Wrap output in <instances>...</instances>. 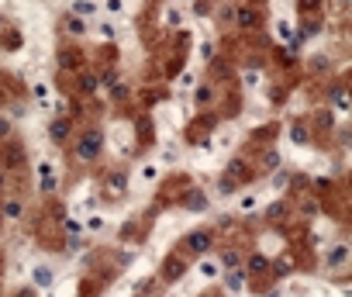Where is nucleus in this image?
I'll return each instance as SVG.
<instances>
[{
    "mask_svg": "<svg viewBox=\"0 0 352 297\" xmlns=\"http://www.w3.org/2000/svg\"><path fill=\"white\" fill-rule=\"evenodd\" d=\"M100 145H104V135H100V132H86L76 145V156L83 159V162H90V159L100 156Z\"/></svg>",
    "mask_w": 352,
    "mask_h": 297,
    "instance_id": "f257e3e1",
    "label": "nucleus"
},
{
    "mask_svg": "<svg viewBox=\"0 0 352 297\" xmlns=\"http://www.w3.org/2000/svg\"><path fill=\"white\" fill-rule=\"evenodd\" d=\"M187 245H190L194 252H207V249H211V235H207V232H194V235L187 238Z\"/></svg>",
    "mask_w": 352,
    "mask_h": 297,
    "instance_id": "f03ea898",
    "label": "nucleus"
},
{
    "mask_svg": "<svg viewBox=\"0 0 352 297\" xmlns=\"http://www.w3.org/2000/svg\"><path fill=\"white\" fill-rule=\"evenodd\" d=\"M235 18H238V24H242V28H255V24H259L255 7H238V14H235Z\"/></svg>",
    "mask_w": 352,
    "mask_h": 297,
    "instance_id": "7ed1b4c3",
    "label": "nucleus"
},
{
    "mask_svg": "<svg viewBox=\"0 0 352 297\" xmlns=\"http://www.w3.org/2000/svg\"><path fill=\"white\" fill-rule=\"evenodd\" d=\"M31 277H35V287H41V290H49V287H52V270H49V266H35V273H31Z\"/></svg>",
    "mask_w": 352,
    "mask_h": 297,
    "instance_id": "20e7f679",
    "label": "nucleus"
},
{
    "mask_svg": "<svg viewBox=\"0 0 352 297\" xmlns=\"http://www.w3.org/2000/svg\"><path fill=\"white\" fill-rule=\"evenodd\" d=\"M0 211H4V218H21V211H24V207H21V200H18V197H7Z\"/></svg>",
    "mask_w": 352,
    "mask_h": 297,
    "instance_id": "39448f33",
    "label": "nucleus"
},
{
    "mask_svg": "<svg viewBox=\"0 0 352 297\" xmlns=\"http://www.w3.org/2000/svg\"><path fill=\"white\" fill-rule=\"evenodd\" d=\"M245 173H249L245 159H232V162H228V177H235V180H249Z\"/></svg>",
    "mask_w": 352,
    "mask_h": 297,
    "instance_id": "423d86ee",
    "label": "nucleus"
},
{
    "mask_svg": "<svg viewBox=\"0 0 352 297\" xmlns=\"http://www.w3.org/2000/svg\"><path fill=\"white\" fill-rule=\"evenodd\" d=\"M345 259H349V245L342 242V245H335V249H332V256H328V266H342Z\"/></svg>",
    "mask_w": 352,
    "mask_h": 297,
    "instance_id": "0eeeda50",
    "label": "nucleus"
},
{
    "mask_svg": "<svg viewBox=\"0 0 352 297\" xmlns=\"http://www.w3.org/2000/svg\"><path fill=\"white\" fill-rule=\"evenodd\" d=\"M187 207H190V211H204V207H207V197L197 194V190H190V194H187Z\"/></svg>",
    "mask_w": 352,
    "mask_h": 297,
    "instance_id": "6e6552de",
    "label": "nucleus"
},
{
    "mask_svg": "<svg viewBox=\"0 0 352 297\" xmlns=\"http://www.w3.org/2000/svg\"><path fill=\"white\" fill-rule=\"evenodd\" d=\"M94 11H97V7H94L90 0H76V4H73V18H90Z\"/></svg>",
    "mask_w": 352,
    "mask_h": 297,
    "instance_id": "1a4fd4ad",
    "label": "nucleus"
},
{
    "mask_svg": "<svg viewBox=\"0 0 352 297\" xmlns=\"http://www.w3.org/2000/svg\"><path fill=\"white\" fill-rule=\"evenodd\" d=\"M66 135H69V121H52V139L62 142Z\"/></svg>",
    "mask_w": 352,
    "mask_h": 297,
    "instance_id": "9d476101",
    "label": "nucleus"
},
{
    "mask_svg": "<svg viewBox=\"0 0 352 297\" xmlns=\"http://www.w3.org/2000/svg\"><path fill=\"white\" fill-rule=\"evenodd\" d=\"M69 62V69H79V62H83V56H79L76 49H69V52H62V66Z\"/></svg>",
    "mask_w": 352,
    "mask_h": 297,
    "instance_id": "9b49d317",
    "label": "nucleus"
},
{
    "mask_svg": "<svg viewBox=\"0 0 352 297\" xmlns=\"http://www.w3.org/2000/svg\"><path fill=\"white\" fill-rule=\"evenodd\" d=\"M4 162H7V166H21V162H24V152H21L18 145H14V149H7V156H4Z\"/></svg>",
    "mask_w": 352,
    "mask_h": 297,
    "instance_id": "f8f14e48",
    "label": "nucleus"
},
{
    "mask_svg": "<svg viewBox=\"0 0 352 297\" xmlns=\"http://www.w3.org/2000/svg\"><path fill=\"white\" fill-rule=\"evenodd\" d=\"M31 94H35V100H41V104H45L52 90H49V83H35V87H31Z\"/></svg>",
    "mask_w": 352,
    "mask_h": 297,
    "instance_id": "ddd939ff",
    "label": "nucleus"
},
{
    "mask_svg": "<svg viewBox=\"0 0 352 297\" xmlns=\"http://www.w3.org/2000/svg\"><path fill=\"white\" fill-rule=\"evenodd\" d=\"M255 207H259V197H255V194H245L242 204H238V211H255Z\"/></svg>",
    "mask_w": 352,
    "mask_h": 297,
    "instance_id": "4468645a",
    "label": "nucleus"
},
{
    "mask_svg": "<svg viewBox=\"0 0 352 297\" xmlns=\"http://www.w3.org/2000/svg\"><path fill=\"white\" fill-rule=\"evenodd\" d=\"M273 270H276V277H287V273L293 270V263H290V259H276V263H273Z\"/></svg>",
    "mask_w": 352,
    "mask_h": 297,
    "instance_id": "2eb2a0df",
    "label": "nucleus"
},
{
    "mask_svg": "<svg viewBox=\"0 0 352 297\" xmlns=\"http://www.w3.org/2000/svg\"><path fill=\"white\" fill-rule=\"evenodd\" d=\"M197 270H200V277H207V280H211V277H217V266L211 263V259H204V263H200Z\"/></svg>",
    "mask_w": 352,
    "mask_h": 297,
    "instance_id": "dca6fc26",
    "label": "nucleus"
},
{
    "mask_svg": "<svg viewBox=\"0 0 352 297\" xmlns=\"http://www.w3.org/2000/svg\"><path fill=\"white\" fill-rule=\"evenodd\" d=\"M238 252H235V249H228V252H221V263H225V266H228V270H235V266H238Z\"/></svg>",
    "mask_w": 352,
    "mask_h": 297,
    "instance_id": "f3484780",
    "label": "nucleus"
},
{
    "mask_svg": "<svg viewBox=\"0 0 352 297\" xmlns=\"http://www.w3.org/2000/svg\"><path fill=\"white\" fill-rule=\"evenodd\" d=\"M332 104H335V107H342V111H349V97H345V90H335Z\"/></svg>",
    "mask_w": 352,
    "mask_h": 297,
    "instance_id": "a211bd4d",
    "label": "nucleus"
},
{
    "mask_svg": "<svg viewBox=\"0 0 352 297\" xmlns=\"http://www.w3.org/2000/svg\"><path fill=\"white\" fill-rule=\"evenodd\" d=\"M266 266H270V263H266V256H252V259H249V270H252V273H262Z\"/></svg>",
    "mask_w": 352,
    "mask_h": 297,
    "instance_id": "6ab92c4d",
    "label": "nucleus"
},
{
    "mask_svg": "<svg viewBox=\"0 0 352 297\" xmlns=\"http://www.w3.org/2000/svg\"><path fill=\"white\" fill-rule=\"evenodd\" d=\"M242 280H245V273H228V290H242Z\"/></svg>",
    "mask_w": 352,
    "mask_h": 297,
    "instance_id": "aec40b11",
    "label": "nucleus"
},
{
    "mask_svg": "<svg viewBox=\"0 0 352 297\" xmlns=\"http://www.w3.org/2000/svg\"><path fill=\"white\" fill-rule=\"evenodd\" d=\"M283 215H287V204H283V200H276L273 207H270V218H273V221H280Z\"/></svg>",
    "mask_w": 352,
    "mask_h": 297,
    "instance_id": "412c9836",
    "label": "nucleus"
},
{
    "mask_svg": "<svg viewBox=\"0 0 352 297\" xmlns=\"http://www.w3.org/2000/svg\"><path fill=\"white\" fill-rule=\"evenodd\" d=\"M276 162H280V152H276V149H270V152L262 156V166H266V169H273Z\"/></svg>",
    "mask_w": 352,
    "mask_h": 297,
    "instance_id": "4be33fe9",
    "label": "nucleus"
},
{
    "mask_svg": "<svg viewBox=\"0 0 352 297\" xmlns=\"http://www.w3.org/2000/svg\"><path fill=\"white\" fill-rule=\"evenodd\" d=\"M79 87H83V94H94V90H97V76H83Z\"/></svg>",
    "mask_w": 352,
    "mask_h": 297,
    "instance_id": "5701e85b",
    "label": "nucleus"
},
{
    "mask_svg": "<svg viewBox=\"0 0 352 297\" xmlns=\"http://www.w3.org/2000/svg\"><path fill=\"white\" fill-rule=\"evenodd\" d=\"M66 28H69L73 35H83V21L79 18H66Z\"/></svg>",
    "mask_w": 352,
    "mask_h": 297,
    "instance_id": "b1692460",
    "label": "nucleus"
},
{
    "mask_svg": "<svg viewBox=\"0 0 352 297\" xmlns=\"http://www.w3.org/2000/svg\"><path fill=\"white\" fill-rule=\"evenodd\" d=\"M124 187H128V180L121 177V173H114V177H111V190H121V194H124Z\"/></svg>",
    "mask_w": 352,
    "mask_h": 297,
    "instance_id": "393cba45",
    "label": "nucleus"
},
{
    "mask_svg": "<svg viewBox=\"0 0 352 297\" xmlns=\"http://www.w3.org/2000/svg\"><path fill=\"white\" fill-rule=\"evenodd\" d=\"M156 177H159V169L152 162H145V166H142V180H156Z\"/></svg>",
    "mask_w": 352,
    "mask_h": 297,
    "instance_id": "a878e982",
    "label": "nucleus"
},
{
    "mask_svg": "<svg viewBox=\"0 0 352 297\" xmlns=\"http://www.w3.org/2000/svg\"><path fill=\"white\" fill-rule=\"evenodd\" d=\"M290 139H293V142H307V132H304V128H300V124H293Z\"/></svg>",
    "mask_w": 352,
    "mask_h": 297,
    "instance_id": "bb28decb",
    "label": "nucleus"
},
{
    "mask_svg": "<svg viewBox=\"0 0 352 297\" xmlns=\"http://www.w3.org/2000/svg\"><path fill=\"white\" fill-rule=\"evenodd\" d=\"M66 232H69V235L76 238V235H79V221H73V218H66Z\"/></svg>",
    "mask_w": 352,
    "mask_h": 297,
    "instance_id": "cd10ccee",
    "label": "nucleus"
},
{
    "mask_svg": "<svg viewBox=\"0 0 352 297\" xmlns=\"http://www.w3.org/2000/svg\"><path fill=\"white\" fill-rule=\"evenodd\" d=\"M276 31H280V38H293V31H290V24H287V21H280V28H276Z\"/></svg>",
    "mask_w": 352,
    "mask_h": 297,
    "instance_id": "c85d7f7f",
    "label": "nucleus"
},
{
    "mask_svg": "<svg viewBox=\"0 0 352 297\" xmlns=\"http://www.w3.org/2000/svg\"><path fill=\"white\" fill-rule=\"evenodd\" d=\"M214 97V94H211V90H207V87H200V90H197V100H200V104H207V100Z\"/></svg>",
    "mask_w": 352,
    "mask_h": 297,
    "instance_id": "c756f323",
    "label": "nucleus"
},
{
    "mask_svg": "<svg viewBox=\"0 0 352 297\" xmlns=\"http://www.w3.org/2000/svg\"><path fill=\"white\" fill-rule=\"evenodd\" d=\"M255 83H259V73L249 69V73H245V87H255Z\"/></svg>",
    "mask_w": 352,
    "mask_h": 297,
    "instance_id": "7c9ffc66",
    "label": "nucleus"
},
{
    "mask_svg": "<svg viewBox=\"0 0 352 297\" xmlns=\"http://www.w3.org/2000/svg\"><path fill=\"white\" fill-rule=\"evenodd\" d=\"M7 135H11V121L0 118V139H7Z\"/></svg>",
    "mask_w": 352,
    "mask_h": 297,
    "instance_id": "2f4dec72",
    "label": "nucleus"
},
{
    "mask_svg": "<svg viewBox=\"0 0 352 297\" xmlns=\"http://www.w3.org/2000/svg\"><path fill=\"white\" fill-rule=\"evenodd\" d=\"M107 11H111V14H121V0H107Z\"/></svg>",
    "mask_w": 352,
    "mask_h": 297,
    "instance_id": "473e14b6",
    "label": "nucleus"
},
{
    "mask_svg": "<svg viewBox=\"0 0 352 297\" xmlns=\"http://www.w3.org/2000/svg\"><path fill=\"white\" fill-rule=\"evenodd\" d=\"M166 21H169V24H180V21H183V14H180V11H169V18H166Z\"/></svg>",
    "mask_w": 352,
    "mask_h": 297,
    "instance_id": "72a5a7b5",
    "label": "nucleus"
}]
</instances>
